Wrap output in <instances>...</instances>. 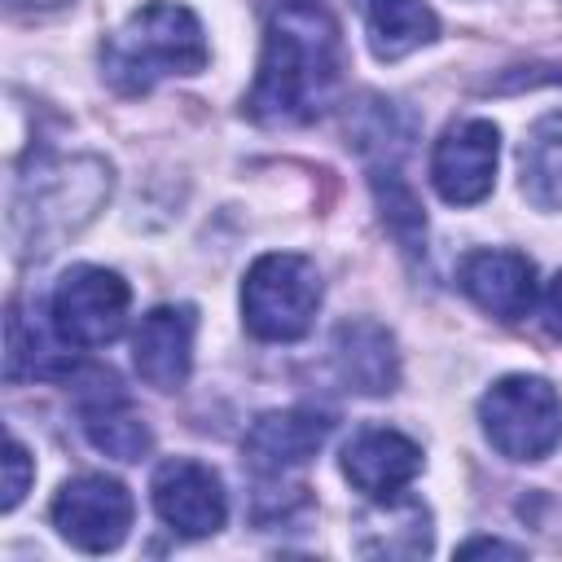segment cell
<instances>
[{
	"instance_id": "obj_20",
	"label": "cell",
	"mask_w": 562,
	"mask_h": 562,
	"mask_svg": "<svg viewBox=\"0 0 562 562\" xmlns=\"http://www.w3.org/2000/svg\"><path fill=\"white\" fill-rule=\"evenodd\" d=\"M540 325H544L549 338H562V272L540 294Z\"/></svg>"
},
{
	"instance_id": "obj_7",
	"label": "cell",
	"mask_w": 562,
	"mask_h": 562,
	"mask_svg": "<svg viewBox=\"0 0 562 562\" xmlns=\"http://www.w3.org/2000/svg\"><path fill=\"white\" fill-rule=\"evenodd\" d=\"M48 518L66 544L83 553H110L127 540L132 492L110 474H75L57 487Z\"/></svg>"
},
{
	"instance_id": "obj_13",
	"label": "cell",
	"mask_w": 562,
	"mask_h": 562,
	"mask_svg": "<svg viewBox=\"0 0 562 562\" xmlns=\"http://www.w3.org/2000/svg\"><path fill=\"white\" fill-rule=\"evenodd\" d=\"M329 417L316 413V408H272V413H259L241 439V452H246V465L255 474H285V470H299L307 465L321 443L329 439Z\"/></svg>"
},
{
	"instance_id": "obj_11",
	"label": "cell",
	"mask_w": 562,
	"mask_h": 562,
	"mask_svg": "<svg viewBox=\"0 0 562 562\" xmlns=\"http://www.w3.org/2000/svg\"><path fill=\"white\" fill-rule=\"evenodd\" d=\"M193 329L198 316L189 303H162L140 316L132 334V364L145 386L154 391H180L193 369Z\"/></svg>"
},
{
	"instance_id": "obj_12",
	"label": "cell",
	"mask_w": 562,
	"mask_h": 562,
	"mask_svg": "<svg viewBox=\"0 0 562 562\" xmlns=\"http://www.w3.org/2000/svg\"><path fill=\"white\" fill-rule=\"evenodd\" d=\"M342 474L369 501H391L422 474V448L391 426H364L342 448Z\"/></svg>"
},
{
	"instance_id": "obj_18",
	"label": "cell",
	"mask_w": 562,
	"mask_h": 562,
	"mask_svg": "<svg viewBox=\"0 0 562 562\" xmlns=\"http://www.w3.org/2000/svg\"><path fill=\"white\" fill-rule=\"evenodd\" d=\"M373 193H378V206H382V224L395 233V241L404 250H422L426 246V215L413 198V189L400 180L395 162H378L373 167Z\"/></svg>"
},
{
	"instance_id": "obj_17",
	"label": "cell",
	"mask_w": 562,
	"mask_h": 562,
	"mask_svg": "<svg viewBox=\"0 0 562 562\" xmlns=\"http://www.w3.org/2000/svg\"><path fill=\"white\" fill-rule=\"evenodd\" d=\"M522 198L536 211H562V110L540 114L518 149Z\"/></svg>"
},
{
	"instance_id": "obj_3",
	"label": "cell",
	"mask_w": 562,
	"mask_h": 562,
	"mask_svg": "<svg viewBox=\"0 0 562 562\" xmlns=\"http://www.w3.org/2000/svg\"><path fill=\"white\" fill-rule=\"evenodd\" d=\"M206 57L211 48L198 13L176 0H149L136 13H127L123 26L110 31L101 48V75L114 92L140 97L171 75H198Z\"/></svg>"
},
{
	"instance_id": "obj_5",
	"label": "cell",
	"mask_w": 562,
	"mask_h": 562,
	"mask_svg": "<svg viewBox=\"0 0 562 562\" xmlns=\"http://www.w3.org/2000/svg\"><path fill=\"white\" fill-rule=\"evenodd\" d=\"M487 443L509 461H544L562 443V400L536 373H505L479 400Z\"/></svg>"
},
{
	"instance_id": "obj_22",
	"label": "cell",
	"mask_w": 562,
	"mask_h": 562,
	"mask_svg": "<svg viewBox=\"0 0 562 562\" xmlns=\"http://www.w3.org/2000/svg\"><path fill=\"white\" fill-rule=\"evenodd\" d=\"M26 4H57V0H26Z\"/></svg>"
},
{
	"instance_id": "obj_9",
	"label": "cell",
	"mask_w": 562,
	"mask_h": 562,
	"mask_svg": "<svg viewBox=\"0 0 562 562\" xmlns=\"http://www.w3.org/2000/svg\"><path fill=\"white\" fill-rule=\"evenodd\" d=\"M149 496H154V514L176 536H189V540L215 536L224 527V518H228V496H224L220 474L211 465L193 461V457L162 461L154 470Z\"/></svg>"
},
{
	"instance_id": "obj_15",
	"label": "cell",
	"mask_w": 562,
	"mask_h": 562,
	"mask_svg": "<svg viewBox=\"0 0 562 562\" xmlns=\"http://www.w3.org/2000/svg\"><path fill=\"white\" fill-rule=\"evenodd\" d=\"M329 356H334L338 378L351 391H360V395H391L400 386V351H395V338H391L386 325H378L369 316L342 321L334 329Z\"/></svg>"
},
{
	"instance_id": "obj_19",
	"label": "cell",
	"mask_w": 562,
	"mask_h": 562,
	"mask_svg": "<svg viewBox=\"0 0 562 562\" xmlns=\"http://www.w3.org/2000/svg\"><path fill=\"white\" fill-rule=\"evenodd\" d=\"M31 479H35V461H31L26 448L9 435V443H4V496H0V509H18V501L26 496Z\"/></svg>"
},
{
	"instance_id": "obj_2",
	"label": "cell",
	"mask_w": 562,
	"mask_h": 562,
	"mask_svg": "<svg viewBox=\"0 0 562 562\" xmlns=\"http://www.w3.org/2000/svg\"><path fill=\"white\" fill-rule=\"evenodd\" d=\"M110 198V162L92 154L35 158L9 202V241L22 259H40L75 237Z\"/></svg>"
},
{
	"instance_id": "obj_8",
	"label": "cell",
	"mask_w": 562,
	"mask_h": 562,
	"mask_svg": "<svg viewBox=\"0 0 562 562\" xmlns=\"http://www.w3.org/2000/svg\"><path fill=\"white\" fill-rule=\"evenodd\" d=\"M496 158H501V132L487 119H461L452 123L430 154V184L448 206H474L496 184Z\"/></svg>"
},
{
	"instance_id": "obj_16",
	"label": "cell",
	"mask_w": 562,
	"mask_h": 562,
	"mask_svg": "<svg viewBox=\"0 0 562 562\" xmlns=\"http://www.w3.org/2000/svg\"><path fill=\"white\" fill-rule=\"evenodd\" d=\"M364 26L378 61H400L439 40V18L426 0H364Z\"/></svg>"
},
{
	"instance_id": "obj_6",
	"label": "cell",
	"mask_w": 562,
	"mask_h": 562,
	"mask_svg": "<svg viewBox=\"0 0 562 562\" xmlns=\"http://www.w3.org/2000/svg\"><path fill=\"white\" fill-rule=\"evenodd\" d=\"M127 303H132V290L114 268L75 263L53 285L48 321L66 347H105L123 334Z\"/></svg>"
},
{
	"instance_id": "obj_1",
	"label": "cell",
	"mask_w": 562,
	"mask_h": 562,
	"mask_svg": "<svg viewBox=\"0 0 562 562\" xmlns=\"http://www.w3.org/2000/svg\"><path fill=\"white\" fill-rule=\"evenodd\" d=\"M342 88V35L321 0H277L263 26V53L246 92V114L263 127L321 119Z\"/></svg>"
},
{
	"instance_id": "obj_10",
	"label": "cell",
	"mask_w": 562,
	"mask_h": 562,
	"mask_svg": "<svg viewBox=\"0 0 562 562\" xmlns=\"http://www.w3.org/2000/svg\"><path fill=\"white\" fill-rule=\"evenodd\" d=\"M75 408H79V426L97 452H105L114 461H140L149 452L154 435L110 369H88L79 378Z\"/></svg>"
},
{
	"instance_id": "obj_21",
	"label": "cell",
	"mask_w": 562,
	"mask_h": 562,
	"mask_svg": "<svg viewBox=\"0 0 562 562\" xmlns=\"http://www.w3.org/2000/svg\"><path fill=\"white\" fill-rule=\"evenodd\" d=\"M474 553H505V558H522L518 544H505V540H470L461 544V558H474Z\"/></svg>"
},
{
	"instance_id": "obj_4",
	"label": "cell",
	"mask_w": 562,
	"mask_h": 562,
	"mask_svg": "<svg viewBox=\"0 0 562 562\" xmlns=\"http://www.w3.org/2000/svg\"><path fill=\"white\" fill-rule=\"evenodd\" d=\"M321 294L325 285L307 255H259L241 281V321L259 342H294L312 329Z\"/></svg>"
},
{
	"instance_id": "obj_14",
	"label": "cell",
	"mask_w": 562,
	"mask_h": 562,
	"mask_svg": "<svg viewBox=\"0 0 562 562\" xmlns=\"http://www.w3.org/2000/svg\"><path fill=\"white\" fill-rule=\"evenodd\" d=\"M457 281L496 321H522L536 307V263L518 250H474L461 259Z\"/></svg>"
}]
</instances>
